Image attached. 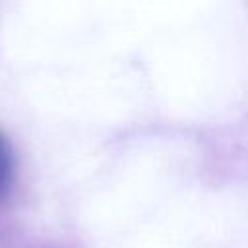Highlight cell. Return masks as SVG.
Masks as SVG:
<instances>
[{"mask_svg": "<svg viewBox=\"0 0 248 248\" xmlns=\"http://www.w3.org/2000/svg\"><path fill=\"white\" fill-rule=\"evenodd\" d=\"M14 180V155L8 141L0 136V200L10 192Z\"/></svg>", "mask_w": 248, "mask_h": 248, "instance_id": "obj_1", "label": "cell"}]
</instances>
